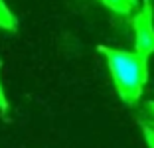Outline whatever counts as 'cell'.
Returning <instances> with one entry per match:
<instances>
[{"label":"cell","mask_w":154,"mask_h":148,"mask_svg":"<svg viewBox=\"0 0 154 148\" xmlns=\"http://www.w3.org/2000/svg\"><path fill=\"white\" fill-rule=\"evenodd\" d=\"M97 51L107 61L119 99L127 105L138 103L148 81V57L138 54L136 49L125 51L109 45H97Z\"/></svg>","instance_id":"cell-1"},{"label":"cell","mask_w":154,"mask_h":148,"mask_svg":"<svg viewBox=\"0 0 154 148\" xmlns=\"http://www.w3.org/2000/svg\"><path fill=\"white\" fill-rule=\"evenodd\" d=\"M132 32H134V49L138 54H154V8L150 0H142V8L132 16Z\"/></svg>","instance_id":"cell-2"},{"label":"cell","mask_w":154,"mask_h":148,"mask_svg":"<svg viewBox=\"0 0 154 148\" xmlns=\"http://www.w3.org/2000/svg\"><path fill=\"white\" fill-rule=\"evenodd\" d=\"M136 2L138 0H101V4L107 6L111 12L119 14V16H128L136 8Z\"/></svg>","instance_id":"cell-3"},{"label":"cell","mask_w":154,"mask_h":148,"mask_svg":"<svg viewBox=\"0 0 154 148\" xmlns=\"http://www.w3.org/2000/svg\"><path fill=\"white\" fill-rule=\"evenodd\" d=\"M18 28V20L12 14V10L6 6L4 0H0V30L4 32H16Z\"/></svg>","instance_id":"cell-4"},{"label":"cell","mask_w":154,"mask_h":148,"mask_svg":"<svg viewBox=\"0 0 154 148\" xmlns=\"http://www.w3.org/2000/svg\"><path fill=\"white\" fill-rule=\"evenodd\" d=\"M140 126H142V132H144L146 144L150 148H154V122L152 121H140Z\"/></svg>","instance_id":"cell-5"},{"label":"cell","mask_w":154,"mask_h":148,"mask_svg":"<svg viewBox=\"0 0 154 148\" xmlns=\"http://www.w3.org/2000/svg\"><path fill=\"white\" fill-rule=\"evenodd\" d=\"M0 67H2V61H0ZM8 111H10V103H8V97H6L4 85L0 81V115L2 117H8Z\"/></svg>","instance_id":"cell-6"},{"label":"cell","mask_w":154,"mask_h":148,"mask_svg":"<svg viewBox=\"0 0 154 148\" xmlns=\"http://www.w3.org/2000/svg\"><path fill=\"white\" fill-rule=\"evenodd\" d=\"M146 107H148V109H150V113H152V115H154V101H150V103L146 105Z\"/></svg>","instance_id":"cell-7"}]
</instances>
